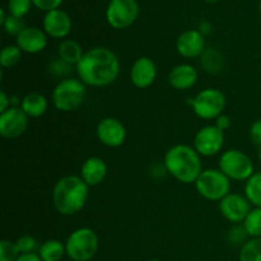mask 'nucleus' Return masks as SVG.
Returning <instances> with one entry per match:
<instances>
[{
  "mask_svg": "<svg viewBox=\"0 0 261 261\" xmlns=\"http://www.w3.org/2000/svg\"><path fill=\"white\" fill-rule=\"evenodd\" d=\"M204 2L209 3V4H216V3H219V2H222V0H204Z\"/></svg>",
  "mask_w": 261,
  "mask_h": 261,
  "instance_id": "obj_39",
  "label": "nucleus"
},
{
  "mask_svg": "<svg viewBox=\"0 0 261 261\" xmlns=\"http://www.w3.org/2000/svg\"><path fill=\"white\" fill-rule=\"evenodd\" d=\"M37 254L43 261H61L66 255L65 242L55 239L46 240L40 245Z\"/></svg>",
  "mask_w": 261,
  "mask_h": 261,
  "instance_id": "obj_22",
  "label": "nucleus"
},
{
  "mask_svg": "<svg viewBox=\"0 0 261 261\" xmlns=\"http://www.w3.org/2000/svg\"><path fill=\"white\" fill-rule=\"evenodd\" d=\"M193 112L201 120H216L223 114L227 99L223 92L218 88H205L198 92L189 101Z\"/></svg>",
  "mask_w": 261,
  "mask_h": 261,
  "instance_id": "obj_7",
  "label": "nucleus"
},
{
  "mask_svg": "<svg viewBox=\"0 0 261 261\" xmlns=\"http://www.w3.org/2000/svg\"><path fill=\"white\" fill-rule=\"evenodd\" d=\"M97 139L101 144L109 148H119L126 140V127L115 117H105L99 120L96 127Z\"/></svg>",
  "mask_w": 261,
  "mask_h": 261,
  "instance_id": "obj_13",
  "label": "nucleus"
},
{
  "mask_svg": "<svg viewBox=\"0 0 261 261\" xmlns=\"http://www.w3.org/2000/svg\"><path fill=\"white\" fill-rule=\"evenodd\" d=\"M47 37L45 31L41 28L25 25L15 37V45L22 50V53L35 55L45 50L47 46Z\"/></svg>",
  "mask_w": 261,
  "mask_h": 261,
  "instance_id": "obj_17",
  "label": "nucleus"
},
{
  "mask_svg": "<svg viewBox=\"0 0 261 261\" xmlns=\"http://www.w3.org/2000/svg\"><path fill=\"white\" fill-rule=\"evenodd\" d=\"M99 239L89 227H81L71 232L65 241L66 256L73 261H89L96 256Z\"/></svg>",
  "mask_w": 261,
  "mask_h": 261,
  "instance_id": "obj_5",
  "label": "nucleus"
},
{
  "mask_svg": "<svg viewBox=\"0 0 261 261\" xmlns=\"http://www.w3.org/2000/svg\"><path fill=\"white\" fill-rule=\"evenodd\" d=\"M139 15L137 0H110L106 9V20L114 30H126L134 24Z\"/></svg>",
  "mask_w": 261,
  "mask_h": 261,
  "instance_id": "obj_9",
  "label": "nucleus"
},
{
  "mask_svg": "<svg viewBox=\"0 0 261 261\" xmlns=\"http://www.w3.org/2000/svg\"><path fill=\"white\" fill-rule=\"evenodd\" d=\"M259 12H260V15H261V0H260V4H259Z\"/></svg>",
  "mask_w": 261,
  "mask_h": 261,
  "instance_id": "obj_41",
  "label": "nucleus"
},
{
  "mask_svg": "<svg viewBox=\"0 0 261 261\" xmlns=\"http://www.w3.org/2000/svg\"><path fill=\"white\" fill-rule=\"evenodd\" d=\"M224 145V133L214 124L205 125L196 132L194 144L196 152L201 157H213L222 152Z\"/></svg>",
  "mask_w": 261,
  "mask_h": 261,
  "instance_id": "obj_10",
  "label": "nucleus"
},
{
  "mask_svg": "<svg viewBox=\"0 0 261 261\" xmlns=\"http://www.w3.org/2000/svg\"><path fill=\"white\" fill-rule=\"evenodd\" d=\"M247 233L245 231L244 226L242 224H234V227H232L231 231L228 233V241L232 245H244L247 241Z\"/></svg>",
  "mask_w": 261,
  "mask_h": 261,
  "instance_id": "obj_33",
  "label": "nucleus"
},
{
  "mask_svg": "<svg viewBox=\"0 0 261 261\" xmlns=\"http://www.w3.org/2000/svg\"><path fill=\"white\" fill-rule=\"evenodd\" d=\"M250 239L261 237V208H252L242 223Z\"/></svg>",
  "mask_w": 261,
  "mask_h": 261,
  "instance_id": "obj_24",
  "label": "nucleus"
},
{
  "mask_svg": "<svg viewBox=\"0 0 261 261\" xmlns=\"http://www.w3.org/2000/svg\"><path fill=\"white\" fill-rule=\"evenodd\" d=\"M10 107H12V98L5 93V91H2L0 92V114L7 111Z\"/></svg>",
  "mask_w": 261,
  "mask_h": 261,
  "instance_id": "obj_37",
  "label": "nucleus"
},
{
  "mask_svg": "<svg viewBox=\"0 0 261 261\" xmlns=\"http://www.w3.org/2000/svg\"><path fill=\"white\" fill-rule=\"evenodd\" d=\"M250 139L257 147H261V120H256L250 126Z\"/></svg>",
  "mask_w": 261,
  "mask_h": 261,
  "instance_id": "obj_35",
  "label": "nucleus"
},
{
  "mask_svg": "<svg viewBox=\"0 0 261 261\" xmlns=\"http://www.w3.org/2000/svg\"><path fill=\"white\" fill-rule=\"evenodd\" d=\"M218 168L231 181L246 182L255 173L254 162L240 149H227L221 154Z\"/></svg>",
  "mask_w": 261,
  "mask_h": 261,
  "instance_id": "obj_8",
  "label": "nucleus"
},
{
  "mask_svg": "<svg viewBox=\"0 0 261 261\" xmlns=\"http://www.w3.org/2000/svg\"><path fill=\"white\" fill-rule=\"evenodd\" d=\"M19 107L30 119H37L47 112L48 101L40 92H30L20 99Z\"/></svg>",
  "mask_w": 261,
  "mask_h": 261,
  "instance_id": "obj_20",
  "label": "nucleus"
},
{
  "mask_svg": "<svg viewBox=\"0 0 261 261\" xmlns=\"http://www.w3.org/2000/svg\"><path fill=\"white\" fill-rule=\"evenodd\" d=\"M48 73L53 76L59 79H66L70 78V73L73 71V65L68 64L66 61H64L63 59H60L59 56H56L55 59H53V61H50L47 68Z\"/></svg>",
  "mask_w": 261,
  "mask_h": 261,
  "instance_id": "obj_28",
  "label": "nucleus"
},
{
  "mask_svg": "<svg viewBox=\"0 0 261 261\" xmlns=\"http://www.w3.org/2000/svg\"><path fill=\"white\" fill-rule=\"evenodd\" d=\"M73 22L65 10L55 9L45 13L42 19V30L46 35L55 40H65L71 32Z\"/></svg>",
  "mask_w": 261,
  "mask_h": 261,
  "instance_id": "obj_14",
  "label": "nucleus"
},
{
  "mask_svg": "<svg viewBox=\"0 0 261 261\" xmlns=\"http://www.w3.org/2000/svg\"><path fill=\"white\" fill-rule=\"evenodd\" d=\"M176 50L184 59L200 58L206 50L205 36L199 30H188L176 40Z\"/></svg>",
  "mask_w": 261,
  "mask_h": 261,
  "instance_id": "obj_16",
  "label": "nucleus"
},
{
  "mask_svg": "<svg viewBox=\"0 0 261 261\" xmlns=\"http://www.w3.org/2000/svg\"><path fill=\"white\" fill-rule=\"evenodd\" d=\"M2 27H3V30H4V32L7 33V35L14 36V37H17V36L20 33V31H22L23 28L25 27V25H24V23H23V20L20 19V18L13 17V15L8 14L7 19H5V22L3 23Z\"/></svg>",
  "mask_w": 261,
  "mask_h": 261,
  "instance_id": "obj_32",
  "label": "nucleus"
},
{
  "mask_svg": "<svg viewBox=\"0 0 261 261\" xmlns=\"http://www.w3.org/2000/svg\"><path fill=\"white\" fill-rule=\"evenodd\" d=\"M231 124H232L231 117L227 116L226 114H222L221 116H218L216 120H214V125H216V126L218 127L219 130H222L223 133L231 127Z\"/></svg>",
  "mask_w": 261,
  "mask_h": 261,
  "instance_id": "obj_36",
  "label": "nucleus"
},
{
  "mask_svg": "<svg viewBox=\"0 0 261 261\" xmlns=\"http://www.w3.org/2000/svg\"><path fill=\"white\" fill-rule=\"evenodd\" d=\"M20 256L15 241L12 240H2L0 241V261H17Z\"/></svg>",
  "mask_w": 261,
  "mask_h": 261,
  "instance_id": "obj_30",
  "label": "nucleus"
},
{
  "mask_svg": "<svg viewBox=\"0 0 261 261\" xmlns=\"http://www.w3.org/2000/svg\"><path fill=\"white\" fill-rule=\"evenodd\" d=\"M198 69L189 63L173 66L168 73V84L176 91H188L198 83Z\"/></svg>",
  "mask_w": 261,
  "mask_h": 261,
  "instance_id": "obj_18",
  "label": "nucleus"
},
{
  "mask_svg": "<svg viewBox=\"0 0 261 261\" xmlns=\"http://www.w3.org/2000/svg\"><path fill=\"white\" fill-rule=\"evenodd\" d=\"M89 196V186L78 175H68L58 180L54 186L51 199L59 214L65 217L79 213L86 206Z\"/></svg>",
  "mask_w": 261,
  "mask_h": 261,
  "instance_id": "obj_2",
  "label": "nucleus"
},
{
  "mask_svg": "<svg viewBox=\"0 0 261 261\" xmlns=\"http://www.w3.org/2000/svg\"><path fill=\"white\" fill-rule=\"evenodd\" d=\"M257 155H259V161H260V165H261V147H259V153H257Z\"/></svg>",
  "mask_w": 261,
  "mask_h": 261,
  "instance_id": "obj_40",
  "label": "nucleus"
},
{
  "mask_svg": "<svg viewBox=\"0 0 261 261\" xmlns=\"http://www.w3.org/2000/svg\"><path fill=\"white\" fill-rule=\"evenodd\" d=\"M87 86L79 78H66L59 82L51 93V102L60 112H70L83 105Z\"/></svg>",
  "mask_w": 261,
  "mask_h": 261,
  "instance_id": "obj_4",
  "label": "nucleus"
},
{
  "mask_svg": "<svg viewBox=\"0 0 261 261\" xmlns=\"http://www.w3.org/2000/svg\"><path fill=\"white\" fill-rule=\"evenodd\" d=\"M194 185L199 195L209 201L219 203L231 193V180L219 168L203 170Z\"/></svg>",
  "mask_w": 261,
  "mask_h": 261,
  "instance_id": "obj_6",
  "label": "nucleus"
},
{
  "mask_svg": "<svg viewBox=\"0 0 261 261\" xmlns=\"http://www.w3.org/2000/svg\"><path fill=\"white\" fill-rule=\"evenodd\" d=\"M240 261H261V237L250 239L241 246Z\"/></svg>",
  "mask_w": 261,
  "mask_h": 261,
  "instance_id": "obj_25",
  "label": "nucleus"
},
{
  "mask_svg": "<svg viewBox=\"0 0 261 261\" xmlns=\"http://www.w3.org/2000/svg\"><path fill=\"white\" fill-rule=\"evenodd\" d=\"M165 170L178 182L195 184L203 172L201 155L188 144H176L166 152L163 158Z\"/></svg>",
  "mask_w": 261,
  "mask_h": 261,
  "instance_id": "obj_3",
  "label": "nucleus"
},
{
  "mask_svg": "<svg viewBox=\"0 0 261 261\" xmlns=\"http://www.w3.org/2000/svg\"><path fill=\"white\" fill-rule=\"evenodd\" d=\"M84 53L86 51H83V47H82L81 43L75 40H70V38H65L58 46L59 58L63 59L64 61H66L70 65H73L74 68L82 60Z\"/></svg>",
  "mask_w": 261,
  "mask_h": 261,
  "instance_id": "obj_21",
  "label": "nucleus"
},
{
  "mask_svg": "<svg viewBox=\"0 0 261 261\" xmlns=\"http://www.w3.org/2000/svg\"><path fill=\"white\" fill-rule=\"evenodd\" d=\"M219 213L226 221L233 224H242L251 211V204L246 196L239 193H229L218 204Z\"/></svg>",
  "mask_w": 261,
  "mask_h": 261,
  "instance_id": "obj_12",
  "label": "nucleus"
},
{
  "mask_svg": "<svg viewBox=\"0 0 261 261\" xmlns=\"http://www.w3.org/2000/svg\"><path fill=\"white\" fill-rule=\"evenodd\" d=\"M63 2L64 0H32L33 7H36L37 9L42 10L45 13L55 9H60V5L63 4Z\"/></svg>",
  "mask_w": 261,
  "mask_h": 261,
  "instance_id": "obj_34",
  "label": "nucleus"
},
{
  "mask_svg": "<svg viewBox=\"0 0 261 261\" xmlns=\"http://www.w3.org/2000/svg\"><path fill=\"white\" fill-rule=\"evenodd\" d=\"M107 172H109V167H107V163L105 162V160L93 155V157H89L84 161L81 167V175L79 176L83 178V181L89 188H93V186H98L99 184L103 182Z\"/></svg>",
  "mask_w": 261,
  "mask_h": 261,
  "instance_id": "obj_19",
  "label": "nucleus"
},
{
  "mask_svg": "<svg viewBox=\"0 0 261 261\" xmlns=\"http://www.w3.org/2000/svg\"><path fill=\"white\" fill-rule=\"evenodd\" d=\"M15 244H17L20 255L35 254V252H38V249H40L37 240L31 234H23V236L18 237L15 240Z\"/></svg>",
  "mask_w": 261,
  "mask_h": 261,
  "instance_id": "obj_31",
  "label": "nucleus"
},
{
  "mask_svg": "<svg viewBox=\"0 0 261 261\" xmlns=\"http://www.w3.org/2000/svg\"><path fill=\"white\" fill-rule=\"evenodd\" d=\"M68 261H73V260H68Z\"/></svg>",
  "mask_w": 261,
  "mask_h": 261,
  "instance_id": "obj_42",
  "label": "nucleus"
},
{
  "mask_svg": "<svg viewBox=\"0 0 261 261\" xmlns=\"http://www.w3.org/2000/svg\"><path fill=\"white\" fill-rule=\"evenodd\" d=\"M75 71L86 86L102 88L116 82L120 74V60L111 48L96 46L84 53Z\"/></svg>",
  "mask_w": 261,
  "mask_h": 261,
  "instance_id": "obj_1",
  "label": "nucleus"
},
{
  "mask_svg": "<svg viewBox=\"0 0 261 261\" xmlns=\"http://www.w3.org/2000/svg\"><path fill=\"white\" fill-rule=\"evenodd\" d=\"M157 65L149 56H140L130 68V81L133 86L139 89H147L157 78Z\"/></svg>",
  "mask_w": 261,
  "mask_h": 261,
  "instance_id": "obj_15",
  "label": "nucleus"
},
{
  "mask_svg": "<svg viewBox=\"0 0 261 261\" xmlns=\"http://www.w3.org/2000/svg\"><path fill=\"white\" fill-rule=\"evenodd\" d=\"M200 59L201 66L208 73H218L223 66V58L214 48H206L203 55L200 56Z\"/></svg>",
  "mask_w": 261,
  "mask_h": 261,
  "instance_id": "obj_26",
  "label": "nucleus"
},
{
  "mask_svg": "<svg viewBox=\"0 0 261 261\" xmlns=\"http://www.w3.org/2000/svg\"><path fill=\"white\" fill-rule=\"evenodd\" d=\"M22 50L17 45H7L3 47L0 54V65L2 68L8 69L17 65L22 59Z\"/></svg>",
  "mask_w": 261,
  "mask_h": 261,
  "instance_id": "obj_27",
  "label": "nucleus"
},
{
  "mask_svg": "<svg viewBox=\"0 0 261 261\" xmlns=\"http://www.w3.org/2000/svg\"><path fill=\"white\" fill-rule=\"evenodd\" d=\"M32 5V0H8V14L22 19L30 13Z\"/></svg>",
  "mask_w": 261,
  "mask_h": 261,
  "instance_id": "obj_29",
  "label": "nucleus"
},
{
  "mask_svg": "<svg viewBox=\"0 0 261 261\" xmlns=\"http://www.w3.org/2000/svg\"><path fill=\"white\" fill-rule=\"evenodd\" d=\"M244 195L255 208H261V171L255 172L245 182Z\"/></svg>",
  "mask_w": 261,
  "mask_h": 261,
  "instance_id": "obj_23",
  "label": "nucleus"
},
{
  "mask_svg": "<svg viewBox=\"0 0 261 261\" xmlns=\"http://www.w3.org/2000/svg\"><path fill=\"white\" fill-rule=\"evenodd\" d=\"M17 261H43V260L41 259L40 255H38L37 252H35V254L20 255V256L17 259Z\"/></svg>",
  "mask_w": 261,
  "mask_h": 261,
  "instance_id": "obj_38",
  "label": "nucleus"
},
{
  "mask_svg": "<svg viewBox=\"0 0 261 261\" xmlns=\"http://www.w3.org/2000/svg\"><path fill=\"white\" fill-rule=\"evenodd\" d=\"M30 117L19 106H13L0 114V135L4 139H17L28 129Z\"/></svg>",
  "mask_w": 261,
  "mask_h": 261,
  "instance_id": "obj_11",
  "label": "nucleus"
}]
</instances>
